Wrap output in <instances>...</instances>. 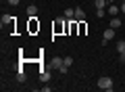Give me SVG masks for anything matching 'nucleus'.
<instances>
[{"mask_svg": "<svg viewBox=\"0 0 125 92\" xmlns=\"http://www.w3.org/2000/svg\"><path fill=\"white\" fill-rule=\"evenodd\" d=\"M113 86H115V84H113V79L108 78V75H102V78L98 79V88L104 90V92H113Z\"/></svg>", "mask_w": 125, "mask_h": 92, "instance_id": "1", "label": "nucleus"}, {"mask_svg": "<svg viewBox=\"0 0 125 92\" xmlns=\"http://www.w3.org/2000/svg\"><path fill=\"white\" fill-rule=\"evenodd\" d=\"M65 23H67V17H56V19H54V31L61 34L62 27H65Z\"/></svg>", "mask_w": 125, "mask_h": 92, "instance_id": "2", "label": "nucleus"}, {"mask_svg": "<svg viewBox=\"0 0 125 92\" xmlns=\"http://www.w3.org/2000/svg\"><path fill=\"white\" fill-rule=\"evenodd\" d=\"M102 44H106V40H113L115 38V29H113V27H108V29H104V36H102Z\"/></svg>", "mask_w": 125, "mask_h": 92, "instance_id": "3", "label": "nucleus"}, {"mask_svg": "<svg viewBox=\"0 0 125 92\" xmlns=\"http://www.w3.org/2000/svg\"><path fill=\"white\" fill-rule=\"evenodd\" d=\"M119 11H121V6H117V4H108V15H111V17H117V15H119Z\"/></svg>", "mask_w": 125, "mask_h": 92, "instance_id": "4", "label": "nucleus"}, {"mask_svg": "<svg viewBox=\"0 0 125 92\" xmlns=\"http://www.w3.org/2000/svg\"><path fill=\"white\" fill-rule=\"evenodd\" d=\"M62 63H65V61H62L61 57H54V59H52V67H54V69H61Z\"/></svg>", "mask_w": 125, "mask_h": 92, "instance_id": "5", "label": "nucleus"}, {"mask_svg": "<svg viewBox=\"0 0 125 92\" xmlns=\"http://www.w3.org/2000/svg\"><path fill=\"white\" fill-rule=\"evenodd\" d=\"M111 27L113 29H119L121 27V19L119 17H111Z\"/></svg>", "mask_w": 125, "mask_h": 92, "instance_id": "6", "label": "nucleus"}, {"mask_svg": "<svg viewBox=\"0 0 125 92\" xmlns=\"http://www.w3.org/2000/svg\"><path fill=\"white\" fill-rule=\"evenodd\" d=\"M83 17H85L83 9H79V6H77V9H75V19H79V21H83Z\"/></svg>", "mask_w": 125, "mask_h": 92, "instance_id": "7", "label": "nucleus"}, {"mask_svg": "<svg viewBox=\"0 0 125 92\" xmlns=\"http://www.w3.org/2000/svg\"><path fill=\"white\" fill-rule=\"evenodd\" d=\"M40 79H42V82H50V71H42V73H40Z\"/></svg>", "mask_w": 125, "mask_h": 92, "instance_id": "8", "label": "nucleus"}, {"mask_svg": "<svg viewBox=\"0 0 125 92\" xmlns=\"http://www.w3.org/2000/svg\"><path fill=\"white\" fill-rule=\"evenodd\" d=\"M27 15H29V17L33 19V17L38 15V9H36V6H27Z\"/></svg>", "mask_w": 125, "mask_h": 92, "instance_id": "9", "label": "nucleus"}, {"mask_svg": "<svg viewBox=\"0 0 125 92\" xmlns=\"http://www.w3.org/2000/svg\"><path fill=\"white\" fill-rule=\"evenodd\" d=\"M25 79H27L25 71H23V69H19V73H17V82H25Z\"/></svg>", "mask_w": 125, "mask_h": 92, "instance_id": "10", "label": "nucleus"}, {"mask_svg": "<svg viewBox=\"0 0 125 92\" xmlns=\"http://www.w3.org/2000/svg\"><path fill=\"white\" fill-rule=\"evenodd\" d=\"M9 23H13V17H9V15H2V27L9 25Z\"/></svg>", "mask_w": 125, "mask_h": 92, "instance_id": "11", "label": "nucleus"}, {"mask_svg": "<svg viewBox=\"0 0 125 92\" xmlns=\"http://www.w3.org/2000/svg\"><path fill=\"white\" fill-rule=\"evenodd\" d=\"M65 17H67V19H73V17H75V9H67V11H65Z\"/></svg>", "mask_w": 125, "mask_h": 92, "instance_id": "12", "label": "nucleus"}, {"mask_svg": "<svg viewBox=\"0 0 125 92\" xmlns=\"http://www.w3.org/2000/svg\"><path fill=\"white\" fill-rule=\"evenodd\" d=\"M94 4L98 6V9H104V6H108V4H106V0H94Z\"/></svg>", "mask_w": 125, "mask_h": 92, "instance_id": "13", "label": "nucleus"}, {"mask_svg": "<svg viewBox=\"0 0 125 92\" xmlns=\"http://www.w3.org/2000/svg\"><path fill=\"white\" fill-rule=\"evenodd\" d=\"M117 50H119V53L125 50V40H119V42H117Z\"/></svg>", "mask_w": 125, "mask_h": 92, "instance_id": "14", "label": "nucleus"}, {"mask_svg": "<svg viewBox=\"0 0 125 92\" xmlns=\"http://www.w3.org/2000/svg\"><path fill=\"white\" fill-rule=\"evenodd\" d=\"M62 61H65V63H62L65 67H71V65H73V59H71V57H65Z\"/></svg>", "mask_w": 125, "mask_h": 92, "instance_id": "15", "label": "nucleus"}, {"mask_svg": "<svg viewBox=\"0 0 125 92\" xmlns=\"http://www.w3.org/2000/svg\"><path fill=\"white\" fill-rule=\"evenodd\" d=\"M96 17H104V9H96Z\"/></svg>", "mask_w": 125, "mask_h": 92, "instance_id": "16", "label": "nucleus"}, {"mask_svg": "<svg viewBox=\"0 0 125 92\" xmlns=\"http://www.w3.org/2000/svg\"><path fill=\"white\" fill-rule=\"evenodd\" d=\"M42 92H52V88H50L48 84H44V86H42Z\"/></svg>", "mask_w": 125, "mask_h": 92, "instance_id": "17", "label": "nucleus"}, {"mask_svg": "<svg viewBox=\"0 0 125 92\" xmlns=\"http://www.w3.org/2000/svg\"><path fill=\"white\" fill-rule=\"evenodd\" d=\"M6 2H9V4H10V6H17V4H19V2H21V0H6Z\"/></svg>", "mask_w": 125, "mask_h": 92, "instance_id": "18", "label": "nucleus"}, {"mask_svg": "<svg viewBox=\"0 0 125 92\" xmlns=\"http://www.w3.org/2000/svg\"><path fill=\"white\" fill-rule=\"evenodd\" d=\"M121 13H125V0H121Z\"/></svg>", "mask_w": 125, "mask_h": 92, "instance_id": "19", "label": "nucleus"}, {"mask_svg": "<svg viewBox=\"0 0 125 92\" xmlns=\"http://www.w3.org/2000/svg\"><path fill=\"white\" fill-rule=\"evenodd\" d=\"M119 54H121V61L125 63V50H123V53H119Z\"/></svg>", "mask_w": 125, "mask_h": 92, "instance_id": "20", "label": "nucleus"}, {"mask_svg": "<svg viewBox=\"0 0 125 92\" xmlns=\"http://www.w3.org/2000/svg\"><path fill=\"white\" fill-rule=\"evenodd\" d=\"M106 2H113V0H106Z\"/></svg>", "mask_w": 125, "mask_h": 92, "instance_id": "21", "label": "nucleus"}]
</instances>
